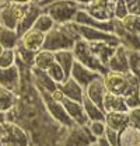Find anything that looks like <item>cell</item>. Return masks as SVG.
<instances>
[{"instance_id":"cell-1","label":"cell","mask_w":140,"mask_h":146,"mask_svg":"<svg viewBox=\"0 0 140 146\" xmlns=\"http://www.w3.org/2000/svg\"><path fill=\"white\" fill-rule=\"evenodd\" d=\"M79 39L80 35L77 33L76 24H56L52 31L46 34L44 49L51 52L71 51Z\"/></svg>"},{"instance_id":"cell-2","label":"cell","mask_w":140,"mask_h":146,"mask_svg":"<svg viewBox=\"0 0 140 146\" xmlns=\"http://www.w3.org/2000/svg\"><path fill=\"white\" fill-rule=\"evenodd\" d=\"M81 9L80 1H45L44 13H46L55 21V24H71L74 23L76 14Z\"/></svg>"},{"instance_id":"cell-3","label":"cell","mask_w":140,"mask_h":146,"mask_svg":"<svg viewBox=\"0 0 140 146\" xmlns=\"http://www.w3.org/2000/svg\"><path fill=\"white\" fill-rule=\"evenodd\" d=\"M71 51H73V54H74L76 62H79L80 65L88 68L90 70H92V72H95V73H100L101 76H104L105 73L108 72L106 66H104V65L94 56V54H92L91 49H90V44L86 42L84 39H79Z\"/></svg>"},{"instance_id":"cell-4","label":"cell","mask_w":140,"mask_h":146,"mask_svg":"<svg viewBox=\"0 0 140 146\" xmlns=\"http://www.w3.org/2000/svg\"><path fill=\"white\" fill-rule=\"evenodd\" d=\"M81 9L87 11L92 18L101 21V23H111L115 21L114 10H115V1L112 0H94V1H80Z\"/></svg>"},{"instance_id":"cell-5","label":"cell","mask_w":140,"mask_h":146,"mask_svg":"<svg viewBox=\"0 0 140 146\" xmlns=\"http://www.w3.org/2000/svg\"><path fill=\"white\" fill-rule=\"evenodd\" d=\"M39 93H41V97H42V101H44L45 108H46L48 114L51 115V118H52L55 122H57L60 127L66 128V129H70L71 127L76 125V124L71 121V118L69 117L67 111L63 107L62 103L53 100L52 96H51L49 93H46V91L39 90Z\"/></svg>"},{"instance_id":"cell-6","label":"cell","mask_w":140,"mask_h":146,"mask_svg":"<svg viewBox=\"0 0 140 146\" xmlns=\"http://www.w3.org/2000/svg\"><path fill=\"white\" fill-rule=\"evenodd\" d=\"M136 76L132 73H118V72H108L102 76L105 89L108 93L116 94V96H125L129 87L132 86V82Z\"/></svg>"},{"instance_id":"cell-7","label":"cell","mask_w":140,"mask_h":146,"mask_svg":"<svg viewBox=\"0 0 140 146\" xmlns=\"http://www.w3.org/2000/svg\"><path fill=\"white\" fill-rule=\"evenodd\" d=\"M30 1H6L3 10L0 11L1 25L10 30H17L20 20L22 18Z\"/></svg>"},{"instance_id":"cell-8","label":"cell","mask_w":140,"mask_h":146,"mask_svg":"<svg viewBox=\"0 0 140 146\" xmlns=\"http://www.w3.org/2000/svg\"><path fill=\"white\" fill-rule=\"evenodd\" d=\"M95 142L97 139L90 133L87 127L74 125L66 131V135L60 146H91Z\"/></svg>"},{"instance_id":"cell-9","label":"cell","mask_w":140,"mask_h":146,"mask_svg":"<svg viewBox=\"0 0 140 146\" xmlns=\"http://www.w3.org/2000/svg\"><path fill=\"white\" fill-rule=\"evenodd\" d=\"M44 6H45V1H30L28 4V9L25 10L22 18L20 20L17 25V34L20 36H22L27 31L32 30L36 23V20L39 18V16L44 13Z\"/></svg>"},{"instance_id":"cell-10","label":"cell","mask_w":140,"mask_h":146,"mask_svg":"<svg viewBox=\"0 0 140 146\" xmlns=\"http://www.w3.org/2000/svg\"><path fill=\"white\" fill-rule=\"evenodd\" d=\"M77 33L80 35V39H84L86 42H106L111 44L114 46H119L121 42L118 39V36L111 33H105L101 30H95V28H90V27H83V25H76Z\"/></svg>"},{"instance_id":"cell-11","label":"cell","mask_w":140,"mask_h":146,"mask_svg":"<svg viewBox=\"0 0 140 146\" xmlns=\"http://www.w3.org/2000/svg\"><path fill=\"white\" fill-rule=\"evenodd\" d=\"M21 83H22L21 70L17 65L7 69H0V87H4L18 94V91L21 89Z\"/></svg>"},{"instance_id":"cell-12","label":"cell","mask_w":140,"mask_h":146,"mask_svg":"<svg viewBox=\"0 0 140 146\" xmlns=\"http://www.w3.org/2000/svg\"><path fill=\"white\" fill-rule=\"evenodd\" d=\"M106 69L109 72H118V73H130L129 69V51L126 48H123L122 45H119L114 55L111 56Z\"/></svg>"},{"instance_id":"cell-13","label":"cell","mask_w":140,"mask_h":146,"mask_svg":"<svg viewBox=\"0 0 140 146\" xmlns=\"http://www.w3.org/2000/svg\"><path fill=\"white\" fill-rule=\"evenodd\" d=\"M70 77H71L76 83H79V84L86 90L88 84H91L94 80H97V79H100V77H102V76H101L100 73H95V72H92V70H90L88 68L80 65L79 62H76L74 66H73V69H71Z\"/></svg>"},{"instance_id":"cell-14","label":"cell","mask_w":140,"mask_h":146,"mask_svg":"<svg viewBox=\"0 0 140 146\" xmlns=\"http://www.w3.org/2000/svg\"><path fill=\"white\" fill-rule=\"evenodd\" d=\"M62 104L66 108L69 117L76 125L87 127L88 119L87 115H86V111H84V107H83V103H77V101H73V100H69V98H65L62 101Z\"/></svg>"},{"instance_id":"cell-15","label":"cell","mask_w":140,"mask_h":146,"mask_svg":"<svg viewBox=\"0 0 140 146\" xmlns=\"http://www.w3.org/2000/svg\"><path fill=\"white\" fill-rule=\"evenodd\" d=\"M45 38H46V35H45L44 33H41V31L32 28V30L27 31L24 35L21 36L20 42H21L22 46H25L27 49H30V51H32V52L36 54V52H39L41 49H44Z\"/></svg>"},{"instance_id":"cell-16","label":"cell","mask_w":140,"mask_h":146,"mask_svg":"<svg viewBox=\"0 0 140 146\" xmlns=\"http://www.w3.org/2000/svg\"><path fill=\"white\" fill-rule=\"evenodd\" d=\"M57 87H59V90L63 93L65 98H69V100H73V101L83 103V100H84V97H86L84 89H83L79 83H76L71 77L66 79V80H65L62 84H59Z\"/></svg>"},{"instance_id":"cell-17","label":"cell","mask_w":140,"mask_h":146,"mask_svg":"<svg viewBox=\"0 0 140 146\" xmlns=\"http://www.w3.org/2000/svg\"><path fill=\"white\" fill-rule=\"evenodd\" d=\"M114 34L118 36L121 45L123 48H126L127 51H140V35L130 34V33L125 31L116 21H115V31H114Z\"/></svg>"},{"instance_id":"cell-18","label":"cell","mask_w":140,"mask_h":146,"mask_svg":"<svg viewBox=\"0 0 140 146\" xmlns=\"http://www.w3.org/2000/svg\"><path fill=\"white\" fill-rule=\"evenodd\" d=\"M32 73V80H34V84L36 86V89L41 91H46L49 94H52L53 91L57 90V84L53 82L52 79L49 77L48 72L45 70H39V69H31Z\"/></svg>"},{"instance_id":"cell-19","label":"cell","mask_w":140,"mask_h":146,"mask_svg":"<svg viewBox=\"0 0 140 146\" xmlns=\"http://www.w3.org/2000/svg\"><path fill=\"white\" fill-rule=\"evenodd\" d=\"M84 91H86V97H87L88 100H91L92 103H95L97 106H100L102 108L105 94H106V89H105L102 77H100V79L94 80L91 84H88L87 89Z\"/></svg>"},{"instance_id":"cell-20","label":"cell","mask_w":140,"mask_h":146,"mask_svg":"<svg viewBox=\"0 0 140 146\" xmlns=\"http://www.w3.org/2000/svg\"><path fill=\"white\" fill-rule=\"evenodd\" d=\"M102 108H104L105 112H129L127 104L125 101V97L108 93V91L105 94Z\"/></svg>"},{"instance_id":"cell-21","label":"cell","mask_w":140,"mask_h":146,"mask_svg":"<svg viewBox=\"0 0 140 146\" xmlns=\"http://www.w3.org/2000/svg\"><path fill=\"white\" fill-rule=\"evenodd\" d=\"M118 146H140V128L129 124L118 135Z\"/></svg>"},{"instance_id":"cell-22","label":"cell","mask_w":140,"mask_h":146,"mask_svg":"<svg viewBox=\"0 0 140 146\" xmlns=\"http://www.w3.org/2000/svg\"><path fill=\"white\" fill-rule=\"evenodd\" d=\"M116 48H118V46H114V45L106 44V42H91V44H90L91 52L94 54V56H95L104 66L108 65L111 56L114 55Z\"/></svg>"},{"instance_id":"cell-23","label":"cell","mask_w":140,"mask_h":146,"mask_svg":"<svg viewBox=\"0 0 140 146\" xmlns=\"http://www.w3.org/2000/svg\"><path fill=\"white\" fill-rule=\"evenodd\" d=\"M105 124L112 131L121 132L122 129L130 124L129 112H106L105 114Z\"/></svg>"},{"instance_id":"cell-24","label":"cell","mask_w":140,"mask_h":146,"mask_svg":"<svg viewBox=\"0 0 140 146\" xmlns=\"http://www.w3.org/2000/svg\"><path fill=\"white\" fill-rule=\"evenodd\" d=\"M21 36L17 34L16 30H10L1 25L0 28V45L4 49H16L20 44Z\"/></svg>"},{"instance_id":"cell-25","label":"cell","mask_w":140,"mask_h":146,"mask_svg":"<svg viewBox=\"0 0 140 146\" xmlns=\"http://www.w3.org/2000/svg\"><path fill=\"white\" fill-rule=\"evenodd\" d=\"M55 63H56L55 52H51V51H48V49H41L39 52H36V55H35L34 66H32V68L46 72Z\"/></svg>"},{"instance_id":"cell-26","label":"cell","mask_w":140,"mask_h":146,"mask_svg":"<svg viewBox=\"0 0 140 146\" xmlns=\"http://www.w3.org/2000/svg\"><path fill=\"white\" fill-rule=\"evenodd\" d=\"M123 97H125V101L127 104L129 111L140 107V79L139 77H135V80L132 82V86L129 87L127 93Z\"/></svg>"},{"instance_id":"cell-27","label":"cell","mask_w":140,"mask_h":146,"mask_svg":"<svg viewBox=\"0 0 140 146\" xmlns=\"http://www.w3.org/2000/svg\"><path fill=\"white\" fill-rule=\"evenodd\" d=\"M55 59H56V63L65 70L66 76L70 77L71 69H73V66L76 63L73 51H59V52H55Z\"/></svg>"},{"instance_id":"cell-28","label":"cell","mask_w":140,"mask_h":146,"mask_svg":"<svg viewBox=\"0 0 140 146\" xmlns=\"http://www.w3.org/2000/svg\"><path fill=\"white\" fill-rule=\"evenodd\" d=\"M83 107L86 111L88 122L90 121H105V112L104 108H101L100 106H97L95 103H92L91 100H88L87 97H84L83 100Z\"/></svg>"},{"instance_id":"cell-29","label":"cell","mask_w":140,"mask_h":146,"mask_svg":"<svg viewBox=\"0 0 140 146\" xmlns=\"http://www.w3.org/2000/svg\"><path fill=\"white\" fill-rule=\"evenodd\" d=\"M17 104V94L7 90L4 87H0V112L9 114Z\"/></svg>"},{"instance_id":"cell-30","label":"cell","mask_w":140,"mask_h":146,"mask_svg":"<svg viewBox=\"0 0 140 146\" xmlns=\"http://www.w3.org/2000/svg\"><path fill=\"white\" fill-rule=\"evenodd\" d=\"M116 23L122 27L125 31H127V33H130V34L140 35V17H137V16L127 14L123 20L116 21Z\"/></svg>"},{"instance_id":"cell-31","label":"cell","mask_w":140,"mask_h":146,"mask_svg":"<svg viewBox=\"0 0 140 146\" xmlns=\"http://www.w3.org/2000/svg\"><path fill=\"white\" fill-rule=\"evenodd\" d=\"M14 51H16V56H17V62L25 65V66H30V68L34 66V59H35V55H36L35 52L27 49L25 46H22L21 42L18 44L17 48Z\"/></svg>"},{"instance_id":"cell-32","label":"cell","mask_w":140,"mask_h":146,"mask_svg":"<svg viewBox=\"0 0 140 146\" xmlns=\"http://www.w3.org/2000/svg\"><path fill=\"white\" fill-rule=\"evenodd\" d=\"M55 25H56V24H55V21H53L52 18L49 17L46 13H42V14L39 16V18L36 20L34 28L38 30V31H41V33H44V34L46 35V34H49L53 28H55Z\"/></svg>"},{"instance_id":"cell-33","label":"cell","mask_w":140,"mask_h":146,"mask_svg":"<svg viewBox=\"0 0 140 146\" xmlns=\"http://www.w3.org/2000/svg\"><path fill=\"white\" fill-rule=\"evenodd\" d=\"M17 63V56L14 49H4L0 55V69L11 68Z\"/></svg>"},{"instance_id":"cell-34","label":"cell","mask_w":140,"mask_h":146,"mask_svg":"<svg viewBox=\"0 0 140 146\" xmlns=\"http://www.w3.org/2000/svg\"><path fill=\"white\" fill-rule=\"evenodd\" d=\"M87 129L95 139H100V138L105 136L106 124H105V121H90L87 124Z\"/></svg>"},{"instance_id":"cell-35","label":"cell","mask_w":140,"mask_h":146,"mask_svg":"<svg viewBox=\"0 0 140 146\" xmlns=\"http://www.w3.org/2000/svg\"><path fill=\"white\" fill-rule=\"evenodd\" d=\"M46 72H48V74H49V77L52 79V80L56 83V84H57V86H59V84H62V83H63L66 79H69V77L66 76L65 70H63V69H62V68H60L57 63L52 65V66H51V68H49Z\"/></svg>"},{"instance_id":"cell-36","label":"cell","mask_w":140,"mask_h":146,"mask_svg":"<svg viewBox=\"0 0 140 146\" xmlns=\"http://www.w3.org/2000/svg\"><path fill=\"white\" fill-rule=\"evenodd\" d=\"M129 69L136 77H140V51H129Z\"/></svg>"},{"instance_id":"cell-37","label":"cell","mask_w":140,"mask_h":146,"mask_svg":"<svg viewBox=\"0 0 140 146\" xmlns=\"http://www.w3.org/2000/svg\"><path fill=\"white\" fill-rule=\"evenodd\" d=\"M129 14L127 11V6H126V1H115V10H114V18L115 21H121Z\"/></svg>"},{"instance_id":"cell-38","label":"cell","mask_w":140,"mask_h":146,"mask_svg":"<svg viewBox=\"0 0 140 146\" xmlns=\"http://www.w3.org/2000/svg\"><path fill=\"white\" fill-rule=\"evenodd\" d=\"M126 6H127L129 14L140 17V0H130V1H126Z\"/></svg>"},{"instance_id":"cell-39","label":"cell","mask_w":140,"mask_h":146,"mask_svg":"<svg viewBox=\"0 0 140 146\" xmlns=\"http://www.w3.org/2000/svg\"><path fill=\"white\" fill-rule=\"evenodd\" d=\"M129 119H130V124L132 125L140 128V107L129 111Z\"/></svg>"},{"instance_id":"cell-40","label":"cell","mask_w":140,"mask_h":146,"mask_svg":"<svg viewBox=\"0 0 140 146\" xmlns=\"http://www.w3.org/2000/svg\"><path fill=\"white\" fill-rule=\"evenodd\" d=\"M118 135H119V132L112 131V129H109V128L106 127L105 138H106V141H108L109 143H112L114 146H118Z\"/></svg>"},{"instance_id":"cell-41","label":"cell","mask_w":140,"mask_h":146,"mask_svg":"<svg viewBox=\"0 0 140 146\" xmlns=\"http://www.w3.org/2000/svg\"><path fill=\"white\" fill-rule=\"evenodd\" d=\"M97 146H114L112 143H109L108 141H106V138L105 136H102V138H100V139H97Z\"/></svg>"},{"instance_id":"cell-42","label":"cell","mask_w":140,"mask_h":146,"mask_svg":"<svg viewBox=\"0 0 140 146\" xmlns=\"http://www.w3.org/2000/svg\"><path fill=\"white\" fill-rule=\"evenodd\" d=\"M4 122H7V114L0 112V124H4Z\"/></svg>"},{"instance_id":"cell-43","label":"cell","mask_w":140,"mask_h":146,"mask_svg":"<svg viewBox=\"0 0 140 146\" xmlns=\"http://www.w3.org/2000/svg\"><path fill=\"white\" fill-rule=\"evenodd\" d=\"M3 132H4V124H0V146H1V139H3Z\"/></svg>"},{"instance_id":"cell-44","label":"cell","mask_w":140,"mask_h":146,"mask_svg":"<svg viewBox=\"0 0 140 146\" xmlns=\"http://www.w3.org/2000/svg\"><path fill=\"white\" fill-rule=\"evenodd\" d=\"M4 4H6V1H0V11L3 10V7H4Z\"/></svg>"},{"instance_id":"cell-45","label":"cell","mask_w":140,"mask_h":146,"mask_svg":"<svg viewBox=\"0 0 140 146\" xmlns=\"http://www.w3.org/2000/svg\"><path fill=\"white\" fill-rule=\"evenodd\" d=\"M3 51H4V48H3V46L0 45V55H1V52H3Z\"/></svg>"},{"instance_id":"cell-46","label":"cell","mask_w":140,"mask_h":146,"mask_svg":"<svg viewBox=\"0 0 140 146\" xmlns=\"http://www.w3.org/2000/svg\"><path fill=\"white\" fill-rule=\"evenodd\" d=\"M91 146H97V143H92V145H91Z\"/></svg>"},{"instance_id":"cell-47","label":"cell","mask_w":140,"mask_h":146,"mask_svg":"<svg viewBox=\"0 0 140 146\" xmlns=\"http://www.w3.org/2000/svg\"><path fill=\"white\" fill-rule=\"evenodd\" d=\"M0 28H1V20H0Z\"/></svg>"},{"instance_id":"cell-48","label":"cell","mask_w":140,"mask_h":146,"mask_svg":"<svg viewBox=\"0 0 140 146\" xmlns=\"http://www.w3.org/2000/svg\"><path fill=\"white\" fill-rule=\"evenodd\" d=\"M139 79H140V77H139Z\"/></svg>"}]
</instances>
